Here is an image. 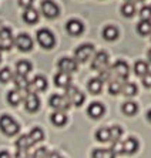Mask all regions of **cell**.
I'll use <instances>...</instances> for the list:
<instances>
[{
    "mask_svg": "<svg viewBox=\"0 0 151 158\" xmlns=\"http://www.w3.org/2000/svg\"><path fill=\"white\" fill-rule=\"evenodd\" d=\"M148 60H150V61H151V48H150V50H148Z\"/></svg>",
    "mask_w": 151,
    "mask_h": 158,
    "instance_id": "cell-46",
    "label": "cell"
},
{
    "mask_svg": "<svg viewBox=\"0 0 151 158\" xmlns=\"http://www.w3.org/2000/svg\"><path fill=\"white\" fill-rule=\"evenodd\" d=\"M87 88H89V91L91 93V94H94V96L100 94L101 90H103V81H101V78H91V80L89 81V84H87Z\"/></svg>",
    "mask_w": 151,
    "mask_h": 158,
    "instance_id": "cell-23",
    "label": "cell"
},
{
    "mask_svg": "<svg viewBox=\"0 0 151 158\" xmlns=\"http://www.w3.org/2000/svg\"><path fill=\"white\" fill-rule=\"evenodd\" d=\"M46 88H47V80H46L44 76H36L33 80H30L29 93H40L44 91Z\"/></svg>",
    "mask_w": 151,
    "mask_h": 158,
    "instance_id": "cell-13",
    "label": "cell"
},
{
    "mask_svg": "<svg viewBox=\"0 0 151 158\" xmlns=\"http://www.w3.org/2000/svg\"><path fill=\"white\" fill-rule=\"evenodd\" d=\"M140 16L143 20H151V6H144L140 10Z\"/></svg>",
    "mask_w": 151,
    "mask_h": 158,
    "instance_id": "cell-38",
    "label": "cell"
},
{
    "mask_svg": "<svg viewBox=\"0 0 151 158\" xmlns=\"http://www.w3.org/2000/svg\"><path fill=\"white\" fill-rule=\"evenodd\" d=\"M39 17H40L39 11H37L36 9H33V7L26 9L24 13H23V20H24L27 24H36V23L39 22Z\"/></svg>",
    "mask_w": 151,
    "mask_h": 158,
    "instance_id": "cell-18",
    "label": "cell"
},
{
    "mask_svg": "<svg viewBox=\"0 0 151 158\" xmlns=\"http://www.w3.org/2000/svg\"><path fill=\"white\" fill-rule=\"evenodd\" d=\"M91 69L93 70L101 73L103 70L108 69V54L106 52H97L93 57V63H91Z\"/></svg>",
    "mask_w": 151,
    "mask_h": 158,
    "instance_id": "cell-8",
    "label": "cell"
},
{
    "mask_svg": "<svg viewBox=\"0 0 151 158\" xmlns=\"http://www.w3.org/2000/svg\"><path fill=\"white\" fill-rule=\"evenodd\" d=\"M24 108L29 113H36L40 108V98L36 93H26L24 94Z\"/></svg>",
    "mask_w": 151,
    "mask_h": 158,
    "instance_id": "cell-11",
    "label": "cell"
},
{
    "mask_svg": "<svg viewBox=\"0 0 151 158\" xmlns=\"http://www.w3.org/2000/svg\"><path fill=\"white\" fill-rule=\"evenodd\" d=\"M147 120L151 123V110H148V111H147Z\"/></svg>",
    "mask_w": 151,
    "mask_h": 158,
    "instance_id": "cell-44",
    "label": "cell"
},
{
    "mask_svg": "<svg viewBox=\"0 0 151 158\" xmlns=\"http://www.w3.org/2000/svg\"><path fill=\"white\" fill-rule=\"evenodd\" d=\"M0 130L7 137H15L20 131V125L13 117H10L9 114H3L0 117Z\"/></svg>",
    "mask_w": 151,
    "mask_h": 158,
    "instance_id": "cell-1",
    "label": "cell"
},
{
    "mask_svg": "<svg viewBox=\"0 0 151 158\" xmlns=\"http://www.w3.org/2000/svg\"><path fill=\"white\" fill-rule=\"evenodd\" d=\"M48 155H50V152H48L47 148L41 147L34 151V154L31 155V158H48Z\"/></svg>",
    "mask_w": 151,
    "mask_h": 158,
    "instance_id": "cell-37",
    "label": "cell"
},
{
    "mask_svg": "<svg viewBox=\"0 0 151 158\" xmlns=\"http://www.w3.org/2000/svg\"><path fill=\"white\" fill-rule=\"evenodd\" d=\"M137 110H138V106H137L134 101H125V103L121 106V111L125 115H128V117L136 115Z\"/></svg>",
    "mask_w": 151,
    "mask_h": 158,
    "instance_id": "cell-28",
    "label": "cell"
},
{
    "mask_svg": "<svg viewBox=\"0 0 151 158\" xmlns=\"http://www.w3.org/2000/svg\"><path fill=\"white\" fill-rule=\"evenodd\" d=\"M29 137L31 138V141H33L34 144L40 143V141L44 140V132H43V130L40 128V127H34V128H31V131L29 132Z\"/></svg>",
    "mask_w": 151,
    "mask_h": 158,
    "instance_id": "cell-30",
    "label": "cell"
},
{
    "mask_svg": "<svg viewBox=\"0 0 151 158\" xmlns=\"http://www.w3.org/2000/svg\"><path fill=\"white\" fill-rule=\"evenodd\" d=\"M96 140L100 141V143H108V141H110V128H106V127H103V128L97 130V132H96Z\"/></svg>",
    "mask_w": 151,
    "mask_h": 158,
    "instance_id": "cell-34",
    "label": "cell"
},
{
    "mask_svg": "<svg viewBox=\"0 0 151 158\" xmlns=\"http://www.w3.org/2000/svg\"><path fill=\"white\" fill-rule=\"evenodd\" d=\"M104 113H106V108H104V106L101 103H99V101L91 103L89 106V108H87V114H89V117L94 118V120L101 118L104 115Z\"/></svg>",
    "mask_w": 151,
    "mask_h": 158,
    "instance_id": "cell-15",
    "label": "cell"
},
{
    "mask_svg": "<svg viewBox=\"0 0 151 158\" xmlns=\"http://www.w3.org/2000/svg\"><path fill=\"white\" fill-rule=\"evenodd\" d=\"M36 39H37V43L40 44L43 48H46V50L53 48L54 47V44H56L54 34L47 29H40L39 30V31L36 33Z\"/></svg>",
    "mask_w": 151,
    "mask_h": 158,
    "instance_id": "cell-2",
    "label": "cell"
},
{
    "mask_svg": "<svg viewBox=\"0 0 151 158\" xmlns=\"http://www.w3.org/2000/svg\"><path fill=\"white\" fill-rule=\"evenodd\" d=\"M22 100H23V94L20 90H17V88L7 93V103L10 104V106H13V107L19 106V104L22 103Z\"/></svg>",
    "mask_w": 151,
    "mask_h": 158,
    "instance_id": "cell-21",
    "label": "cell"
},
{
    "mask_svg": "<svg viewBox=\"0 0 151 158\" xmlns=\"http://www.w3.org/2000/svg\"><path fill=\"white\" fill-rule=\"evenodd\" d=\"M103 37L107 41H114L118 39V29L114 26H107L103 29Z\"/></svg>",
    "mask_w": 151,
    "mask_h": 158,
    "instance_id": "cell-26",
    "label": "cell"
},
{
    "mask_svg": "<svg viewBox=\"0 0 151 158\" xmlns=\"http://www.w3.org/2000/svg\"><path fill=\"white\" fill-rule=\"evenodd\" d=\"M127 2H131V3H136V2H144V0H127Z\"/></svg>",
    "mask_w": 151,
    "mask_h": 158,
    "instance_id": "cell-45",
    "label": "cell"
},
{
    "mask_svg": "<svg viewBox=\"0 0 151 158\" xmlns=\"http://www.w3.org/2000/svg\"><path fill=\"white\" fill-rule=\"evenodd\" d=\"M143 84H144V87L151 88V73L145 74V76L143 77Z\"/></svg>",
    "mask_w": 151,
    "mask_h": 158,
    "instance_id": "cell-39",
    "label": "cell"
},
{
    "mask_svg": "<svg viewBox=\"0 0 151 158\" xmlns=\"http://www.w3.org/2000/svg\"><path fill=\"white\" fill-rule=\"evenodd\" d=\"M137 91H138V88H137V85L134 84V83H125V84L123 85L121 93L125 97H134L137 94Z\"/></svg>",
    "mask_w": 151,
    "mask_h": 158,
    "instance_id": "cell-35",
    "label": "cell"
},
{
    "mask_svg": "<svg viewBox=\"0 0 151 158\" xmlns=\"http://www.w3.org/2000/svg\"><path fill=\"white\" fill-rule=\"evenodd\" d=\"M48 104L52 108H54L56 111H66L70 108L71 104L69 103V100L66 98V96H60V94H53L48 100Z\"/></svg>",
    "mask_w": 151,
    "mask_h": 158,
    "instance_id": "cell-9",
    "label": "cell"
},
{
    "mask_svg": "<svg viewBox=\"0 0 151 158\" xmlns=\"http://www.w3.org/2000/svg\"><path fill=\"white\" fill-rule=\"evenodd\" d=\"M64 96L69 100V103L76 107L83 106V103H84V100H86V96L83 94V91H80V90H78L77 87H74V85H70L69 88H66Z\"/></svg>",
    "mask_w": 151,
    "mask_h": 158,
    "instance_id": "cell-5",
    "label": "cell"
},
{
    "mask_svg": "<svg viewBox=\"0 0 151 158\" xmlns=\"http://www.w3.org/2000/svg\"><path fill=\"white\" fill-rule=\"evenodd\" d=\"M93 54H96V53H94V46L90 43H86L76 48L74 59L77 60L78 63H86V61H89L90 57H93Z\"/></svg>",
    "mask_w": 151,
    "mask_h": 158,
    "instance_id": "cell-4",
    "label": "cell"
},
{
    "mask_svg": "<svg viewBox=\"0 0 151 158\" xmlns=\"http://www.w3.org/2000/svg\"><path fill=\"white\" fill-rule=\"evenodd\" d=\"M34 143L31 141V138L29 137V134L27 135H22L19 137L17 141H16V147H17V150H29L30 147H33Z\"/></svg>",
    "mask_w": 151,
    "mask_h": 158,
    "instance_id": "cell-27",
    "label": "cell"
},
{
    "mask_svg": "<svg viewBox=\"0 0 151 158\" xmlns=\"http://www.w3.org/2000/svg\"><path fill=\"white\" fill-rule=\"evenodd\" d=\"M13 78V73L9 67H4L0 70V83H9Z\"/></svg>",
    "mask_w": 151,
    "mask_h": 158,
    "instance_id": "cell-36",
    "label": "cell"
},
{
    "mask_svg": "<svg viewBox=\"0 0 151 158\" xmlns=\"http://www.w3.org/2000/svg\"><path fill=\"white\" fill-rule=\"evenodd\" d=\"M121 15L124 16V17H133L134 15H136V6H134V3H131V2H125L124 4L121 6Z\"/></svg>",
    "mask_w": 151,
    "mask_h": 158,
    "instance_id": "cell-32",
    "label": "cell"
},
{
    "mask_svg": "<svg viewBox=\"0 0 151 158\" xmlns=\"http://www.w3.org/2000/svg\"><path fill=\"white\" fill-rule=\"evenodd\" d=\"M19 4H20L23 9H30L33 6V0H19Z\"/></svg>",
    "mask_w": 151,
    "mask_h": 158,
    "instance_id": "cell-40",
    "label": "cell"
},
{
    "mask_svg": "<svg viewBox=\"0 0 151 158\" xmlns=\"http://www.w3.org/2000/svg\"><path fill=\"white\" fill-rule=\"evenodd\" d=\"M66 30L70 36H80V34L84 31V24H83L80 20H77V19H71V20L67 22Z\"/></svg>",
    "mask_w": 151,
    "mask_h": 158,
    "instance_id": "cell-14",
    "label": "cell"
},
{
    "mask_svg": "<svg viewBox=\"0 0 151 158\" xmlns=\"http://www.w3.org/2000/svg\"><path fill=\"white\" fill-rule=\"evenodd\" d=\"M27 151H29V150H17V151H16L15 158H29Z\"/></svg>",
    "mask_w": 151,
    "mask_h": 158,
    "instance_id": "cell-41",
    "label": "cell"
},
{
    "mask_svg": "<svg viewBox=\"0 0 151 158\" xmlns=\"http://www.w3.org/2000/svg\"><path fill=\"white\" fill-rule=\"evenodd\" d=\"M138 148H140V144H138L137 138H134V137H128L127 140L123 141V151H124L125 155L136 154L138 151Z\"/></svg>",
    "mask_w": 151,
    "mask_h": 158,
    "instance_id": "cell-16",
    "label": "cell"
},
{
    "mask_svg": "<svg viewBox=\"0 0 151 158\" xmlns=\"http://www.w3.org/2000/svg\"><path fill=\"white\" fill-rule=\"evenodd\" d=\"M15 84L16 88L20 90V91H24V93H29V88H30V81L27 80V77L24 76H16L15 77Z\"/></svg>",
    "mask_w": 151,
    "mask_h": 158,
    "instance_id": "cell-24",
    "label": "cell"
},
{
    "mask_svg": "<svg viewBox=\"0 0 151 158\" xmlns=\"http://www.w3.org/2000/svg\"><path fill=\"white\" fill-rule=\"evenodd\" d=\"M31 71V63L27 61V60H20V61H17V64H16V73L19 74V76H24V77H27V74Z\"/></svg>",
    "mask_w": 151,
    "mask_h": 158,
    "instance_id": "cell-20",
    "label": "cell"
},
{
    "mask_svg": "<svg viewBox=\"0 0 151 158\" xmlns=\"http://www.w3.org/2000/svg\"><path fill=\"white\" fill-rule=\"evenodd\" d=\"M57 66H59L60 71L71 74V73H74V71H77V60L71 59V57H63V59L59 60Z\"/></svg>",
    "mask_w": 151,
    "mask_h": 158,
    "instance_id": "cell-12",
    "label": "cell"
},
{
    "mask_svg": "<svg viewBox=\"0 0 151 158\" xmlns=\"http://www.w3.org/2000/svg\"><path fill=\"white\" fill-rule=\"evenodd\" d=\"M93 158H115L117 154L113 148H96L91 154Z\"/></svg>",
    "mask_w": 151,
    "mask_h": 158,
    "instance_id": "cell-19",
    "label": "cell"
},
{
    "mask_svg": "<svg viewBox=\"0 0 151 158\" xmlns=\"http://www.w3.org/2000/svg\"><path fill=\"white\" fill-rule=\"evenodd\" d=\"M137 31L141 36H148L151 34V20H141L137 24Z\"/></svg>",
    "mask_w": 151,
    "mask_h": 158,
    "instance_id": "cell-29",
    "label": "cell"
},
{
    "mask_svg": "<svg viewBox=\"0 0 151 158\" xmlns=\"http://www.w3.org/2000/svg\"><path fill=\"white\" fill-rule=\"evenodd\" d=\"M0 60H2V59H0Z\"/></svg>",
    "mask_w": 151,
    "mask_h": 158,
    "instance_id": "cell-47",
    "label": "cell"
},
{
    "mask_svg": "<svg viewBox=\"0 0 151 158\" xmlns=\"http://www.w3.org/2000/svg\"><path fill=\"white\" fill-rule=\"evenodd\" d=\"M123 91V81L121 80H113L108 84V93L111 96H117Z\"/></svg>",
    "mask_w": 151,
    "mask_h": 158,
    "instance_id": "cell-31",
    "label": "cell"
},
{
    "mask_svg": "<svg viewBox=\"0 0 151 158\" xmlns=\"http://www.w3.org/2000/svg\"><path fill=\"white\" fill-rule=\"evenodd\" d=\"M15 46L20 50V52L26 53V52H30L33 48V40L31 37L26 33H20L17 37L15 39Z\"/></svg>",
    "mask_w": 151,
    "mask_h": 158,
    "instance_id": "cell-10",
    "label": "cell"
},
{
    "mask_svg": "<svg viewBox=\"0 0 151 158\" xmlns=\"http://www.w3.org/2000/svg\"><path fill=\"white\" fill-rule=\"evenodd\" d=\"M50 120H52V123L56 127H63L67 123V115L64 114V111H54L52 117H50Z\"/></svg>",
    "mask_w": 151,
    "mask_h": 158,
    "instance_id": "cell-22",
    "label": "cell"
},
{
    "mask_svg": "<svg viewBox=\"0 0 151 158\" xmlns=\"http://www.w3.org/2000/svg\"><path fill=\"white\" fill-rule=\"evenodd\" d=\"M0 158H11L7 151H0Z\"/></svg>",
    "mask_w": 151,
    "mask_h": 158,
    "instance_id": "cell-43",
    "label": "cell"
},
{
    "mask_svg": "<svg viewBox=\"0 0 151 158\" xmlns=\"http://www.w3.org/2000/svg\"><path fill=\"white\" fill-rule=\"evenodd\" d=\"M134 73H136V76H138V77H144L145 74L150 73V67H148V64L145 61L138 60V61H136V64H134Z\"/></svg>",
    "mask_w": 151,
    "mask_h": 158,
    "instance_id": "cell-25",
    "label": "cell"
},
{
    "mask_svg": "<svg viewBox=\"0 0 151 158\" xmlns=\"http://www.w3.org/2000/svg\"><path fill=\"white\" fill-rule=\"evenodd\" d=\"M15 46V39L11 34V30L9 27H2L0 29V50L9 52Z\"/></svg>",
    "mask_w": 151,
    "mask_h": 158,
    "instance_id": "cell-7",
    "label": "cell"
},
{
    "mask_svg": "<svg viewBox=\"0 0 151 158\" xmlns=\"http://www.w3.org/2000/svg\"><path fill=\"white\" fill-rule=\"evenodd\" d=\"M48 158H63V157L59 154V152H56V151H53V152H50V155H48Z\"/></svg>",
    "mask_w": 151,
    "mask_h": 158,
    "instance_id": "cell-42",
    "label": "cell"
},
{
    "mask_svg": "<svg viewBox=\"0 0 151 158\" xmlns=\"http://www.w3.org/2000/svg\"><path fill=\"white\" fill-rule=\"evenodd\" d=\"M110 69H111V71H113V77H114V80L124 81V80H127L128 76H130V67L124 60H118V61H115Z\"/></svg>",
    "mask_w": 151,
    "mask_h": 158,
    "instance_id": "cell-3",
    "label": "cell"
},
{
    "mask_svg": "<svg viewBox=\"0 0 151 158\" xmlns=\"http://www.w3.org/2000/svg\"><path fill=\"white\" fill-rule=\"evenodd\" d=\"M54 84L59 88H69L71 85V77L70 74L63 73V71H59V73L54 76Z\"/></svg>",
    "mask_w": 151,
    "mask_h": 158,
    "instance_id": "cell-17",
    "label": "cell"
},
{
    "mask_svg": "<svg viewBox=\"0 0 151 158\" xmlns=\"http://www.w3.org/2000/svg\"><path fill=\"white\" fill-rule=\"evenodd\" d=\"M110 128V141L111 143H115V141H120L123 135V128L120 125H111L108 127Z\"/></svg>",
    "mask_w": 151,
    "mask_h": 158,
    "instance_id": "cell-33",
    "label": "cell"
},
{
    "mask_svg": "<svg viewBox=\"0 0 151 158\" xmlns=\"http://www.w3.org/2000/svg\"><path fill=\"white\" fill-rule=\"evenodd\" d=\"M40 11L46 19H56L60 15V7L53 0H43L40 6Z\"/></svg>",
    "mask_w": 151,
    "mask_h": 158,
    "instance_id": "cell-6",
    "label": "cell"
}]
</instances>
